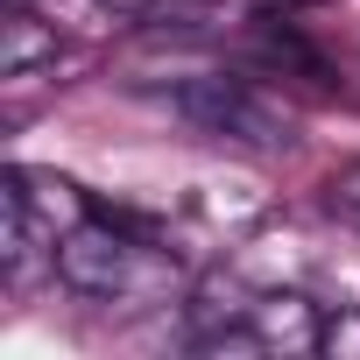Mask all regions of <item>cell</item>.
<instances>
[{
  "mask_svg": "<svg viewBox=\"0 0 360 360\" xmlns=\"http://www.w3.org/2000/svg\"><path fill=\"white\" fill-rule=\"evenodd\" d=\"M169 106L184 113L198 134H212V141H248V148L290 141V120H283L248 78H184V85L169 92Z\"/></svg>",
  "mask_w": 360,
  "mask_h": 360,
  "instance_id": "1",
  "label": "cell"
},
{
  "mask_svg": "<svg viewBox=\"0 0 360 360\" xmlns=\"http://www.w3.org/2000/svg\"><path fill=\"white\" fill-rule=\"evenodd\" d=\"M50 269H57V283H64V290L113 304V297H127V290L141 283V248L113 226V212H106V219H92V212H85L78 226H64V233H57Z\"/></svg>",
  "mask_w": 360,
  "mask_h": 360,
  "instance_id": "2",
  "label": "cell"
},
{
  "mask_svg": "<svg viewBox=\"0 0 360 360\" xmlns=\"http://www.w3.org/2000/svg\"><path fill=\"white\" fill-rule=\"evenodd\" d=\"M43 64H57V29L29 15V0H15L0 22V78H29Z\"/></svg>",
  "mask_w": 360,
  "mask_h": 360,
  "instance_id": "3",
  "label": "cell"
},
{
  "mask_svg": "<svg viewBox=\"0 0 360 360\" xmlns=\"http://www.w3.org/2000/svg\"><path fill=\"white\" fill-rule=\"evenodd\" d=\"M311 346H318V353H332V360H360V304H339V311H325Z\"/></svg>",
  "mask_w": 360,
  "mask_h": 360,
  "instance_id": "4",
  "label": "cell"
},
{
  "mask_svg": "<svg viewBox=\"0 0 360 360\" xmlns=\"http://www.w3.org/2000/svg\"><path fill=\"white\" fill-rule=\"evenodd\" d=\"M92 8H106V15H148L155 0H92Z\"/></svg>",
  "mask_w": 360,
  "mask_h": 360,
  "instance_id": "5",
  "label": "cell"
}]
</instances>
